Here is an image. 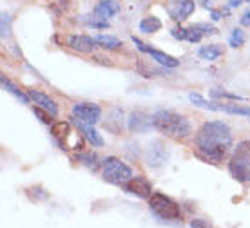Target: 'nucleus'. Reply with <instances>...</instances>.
Segmentation results:
<instances>
[{
  "mask_svg": "<svg viewBox=\"0 0 250 228\" xmlns=\"http://www.w3.org/2000/svg\"><path fill=\"white\" fill-rule=\"evenodd\" d=\"M232 130L223 122H205L196 132V148L210 161H223L232 148Z\"/></svg>",
  "mask_w": 250,
  "mask_h": 228,
  "instance_id": "obj_1",
  "label": "nucleus"
},
{
  "mask_svg": "<svg viewBox=\"0 0 250 228\" xmlns=\"http://www.w3.org/2000/svg\"><path fill=\"white\" fill-rule=\"evenodd\" d=\"M152 127L172 140H185L192 132L187 118L169 109H162L152 114Z\"/></svg>",
  "mask_w": 250,
  "mask_h": 228,
  "instance_id": "obj_2",
  "label": "nucleus"
},
{
  "mask_svg": "<svg viewBox=\"0 0 250 228\" xmlns=\"http://www.w3.org/2000/svg\"><path fill=\"white\" fill-rule=\"evenodd\" d=\"M230 176L239 183L250 181V142H239L230 161H229Z\"/></svg>",
  "mask_w": 250,
  "mask_h": 228,
  "instance_id": "obj_3",
  "label": "nucleus"
},
{
  "mask_svg": "<svg viewBox=\"0 0 250 228\" xmlns=\"http://www.w3.org/2000/svg\"><path fill=\"white\" fill-rule=\"evenodd\" d=\"M149 208L162 221H180L182 219L180 205L174 203L165 194H160V192H156V194H152L149 197Z\"/></svg>",
  "mask_w": 250,
  "mask_h": 228,
  "instance_id": "obj_4",
  "label": "nucleus"
},
{
  "mask_svg": "<svg viewBox=\"0 0 250 228\" xmlns=\"http://www.w3.org/2000/svg\"><path fill=\"white\" fill-rule=\"evenodd\" d=\"M102 176L107 183L124 185L125 181H129L132 178V168L129 165H125L118 158H107L102 165Z\"/></svg>",
  "mask_w": 250,
  "mask_h": 228,
  "instance_id": "obj_5",
  "label": "nucleus"
},
{
  "mask_svg": "<svg viewBox=\"0 0 250 228\" xmlns=\"http://www.w3.org/2000/svg\"><path fill=\"white\" fill-rule=\"evenodd\" d=\"M73 118L80 120L83 124H96L102 116V109L96 104H89V102H82V104H75L71 109Z\"/></svg>",
  "mask_w": 250,
  "mask_h": 228,
  "instance_id": "obj_6",
  "label": "nucleus"
},
{
  "mask_svg": "<svg viewBox=\"0 0 250 228\" xmlns=\"http://www.w3.org/2000/svg\"><path fill=\"white\" fill-rule=\"evenodd\" d=\"M132 42L136 43V47L142 53H147V55H150V58L152 60H156L160 65H163V67H169V69H174L180 65V60H176L174 56L167 55V53H163V51H158V49H152V47H149L147 43H144L140 38L132 37Z\"/></svg>",
  "mask_w": 250,
  "mask_h": 228,
  "instance_id": "obj_7",
  "label": "nucleus"
},
{
  "mask_svg": "<svg viewBox=\"0 0 250 228\" xmlns=\"http://www.w3.org/2000/svg\"><path fill=\"white\" fill-rule=\"evenodd\" d=\"M194 7H196L194 0H170L167 4V13L172 20L183 22L194 13Z\"/></svg>",
  "mask_w": 250,
  "mask_h": 228,
  "instance_id": "obj_8",
  "label": "nucleus"
},
{
  "mask_svg": "<svg viewBox=\"0 0 250 228\" xmlns=\"http://www.w3.org/2000/svg\"><path fill=\"white\" fill-rule=\"evenodd\" d=\"M124 188H125V192L134 194V196H138V197H144V199H149V197L152 196V187H150V183L145 178H140V176L131 178L129 181H125Z\"/></svg>",
  "mask_w": 250,
  "mask_h": 228,
  "instance_id": "obj_9",
  "label": "nucleus"
},
{
  "mask_svg": "<svg viewBox=\"0 0 250 228\" xmlns=\"http://www.w3.org/2000/svg\"><path fill=\"white\" fill-rule=\"evenodd\" d=\"M67 45L78 53H94V49L98 47V42L96 38L87 37V35H71L67 38Z\"/></svg>",
  "mask_w": 250,
  "mask_h": 228,
  "instance_id": "obj_10",
  "label": "nucleus"
},
{
  "mask_svg": "<svg viewBox=\"0 0 250 228\" xmlns=\"http://www.w3.org/2000/svg\"><path fill=\"white\" fill-rule=\"evenodd\" d=\"M73 122H75L76 129H78V132H82V136L87 140L93 147H102L104 145V138L100 136V132L94 129L91 124H83V122H80V120H76V118H73Z\"/></svg>",
  "mask_w": 250,
  "mask_h": 228,
  "instance_id": "obj_11",
  "label": "nucleus"
},
{
  "mask_svg": "<svg viewBox=\"0 0 250 228\" xmlns=\"http://www.w3.org/2000/svg\"><path fill=\"white\" fill-rule=\"evenodd\" d=\"M152 127V116H147L142 111H134L129 116V130L131 132H147Z\"/></svg>",
  "mask_w": 250,
  "mask_h": 228,
  "instance_id": "obj_12",
  "label": "nucleus"
},
{
  "mask_svg": "<svg viewBox=\"0 0 250 228\" xmlns=\"http://www.w3.org/2000/svg\"><path fill=\"white\" fill-rule=\"evenodd\" d=\"M120 11V4L116 0H100L96 6H94V17L100 20H107L114 17Z\"/></svg>",
  "mask_w": 250,
  "mask_h": 228,
  "instance_id": "obj_13",
  "label": "nucleus"
},
{
  "mask_svg": "<svg viewBox=\"0 0 250 228\" xmlns=\"http://www.w3.org/2000/svg\"><path fill=\"white\" fill-rule=\"evenodd\" d=\"M214 33H216V27H212V25L194 24L185 29V40L196 43V42H200L203 37H207V35H214Z\"/></svg>",
  "mask_w": 250,
  "mask_h": 228,
  "instance_id": "obj_14",
  "label": "nucleus"
},
{
  "mask_svg": "<svg viewBox=\"0 0 250 228\" xmlns=\"http://www.w3.org/2000/svg\"><path fill=\"white\" fill-rule=\"evenodd\" d=\"M167 161V150L160 142H154L147 148V163L150 166H160Z\"/></svg>",
  "mask_w": 250,
  "mask_h": 228,
  "instance_id": "obj_15",
  "label": "nucleus"
},
{
  "mask_svg": "<svg viewBox=\"0 0 250 228\" xmlns=\"http://www.w3.org/2000/svg\"><path fill=\"white\" fill-rule=\"evenodd\" d=\"M29 98L35 102L37 105H40V107H44V109H47V111L53 114V116H57L58 114V107H57V104L53 102V100L47 96V94H44V93H38V91H29Z\"/></svg>",
  "mask_w": 250,
  "mask_h": 228,
  "instance_id": "obj_16",
  "label": "nucleus"
},
{
  "mask_svg": "<svg viewBox=\"0 0 250 228\" xmlns=\"http://www.w3.org/2000/svg\"><path fill=\"white\" fill-rule=\"evenodd\" d=\"M198 55H200L203 60H207V62H214V60H218L219 56L223 55V47L218 45V43H212V45H203V47H200Z\"/></svg>",
  "mask_w": 250,
  "mask_h": 228,
  "instance_id": "obj_17",
  "label": "nucleus"
},
{
  "mask_svg": "<svg viewBox=\"0 0 250 228\" xmlns=\"http://www.w3.org/2000/svg\"><path fill=\"white\" fill-rule=\"evenodd\" d=\"M71 125L67 124V122H57V124H53L51 125V134L57 138L58 142L62 143H65V140H67L69 136H71Z\"/></svg>",
  "mask_w": 250,
  "mask_h": 228,
  "instance_id": "obj_18",
  "label": "nucleus"
},
{
  "mask_svg": "<svg viewBox=\"0 0 250 228\" xmlns=\"http://www.w3.org/2000/svg\"><path fill=\"white\" fill-rule=\"evenodd\" d=\"M0 82H2V87L6 89L7 93H11L13 96H15L17 100H20L22 104H29V100H31V98H29V94H24V93H22L19 87L15 85V83H11V80H9V78H6L4 74L0 76Z\"/></svg>",
  "mask_w": 250,
  "mask_h": 228,
  "instance_id": "obj_19",
  "label": "nucleus"
},
{
  "mask_svg": "<svg viewBox=\"0 0 250 228\" xmlns=\"http://www.w3.org/2000/svg\"><path fill=\"white\" fill-rule=\"evenodd\" d=\"M162 29V20L156 19V17H145L142 22H140V31L145 33V35H150V33H156Z\"/></svg>",
  "mask_w": 250,
  "mask_h": 228,
  "instance_id": "obj_20",
  "label": "nucleus"
},
{
  "mask_svg": "<svg viewBox=\"0 0 250 228\" xmlns=\"http://www.w3.org/2000/svg\"><path fill=\"white\" fill-rule=\"evenodd\" d=\"M218 111H223V112H229V114H238V116L250 118V107H245V105H236V104L218 105Z\"/></svg>",
  "mask_w": 250,
  "mask_h": 228,
  "instance_id": "obj_21",
  "label": "nucleus"
},
{
  "mask_svg": "<svg viewBox=\"0 0 250 228\" xmlns=\"http://www.w3.org/2000/svg\"><path fill=\"white\" fill-rule=\"evenodd\" d=\"M94 38H96L98 45L104 47V49H118V47H122V42H120L118 38L111 37V35H98V37Z\"/></svg>",
  "mask_w": 250,
  "mask_h": 228,
  "instance_id": "obj_22",
  "label": "nucleus"
},
{
  "mask_svg": "<svg viewBox=\"0 0 250 228\" xmlns=\"http://www.w3.org/2000/svg\"><path fill=\"white\" fill-rule=\"evenodd\" d=\"M188 100L192 102L194 105H198V107H201V109H207V111H218V105L216 104H208L201 94L198 93H190L188 94Z\"/></svg>",
  "mask_w": 250,
  "mask_h": 228,
  "instance_id": "obj_23",
  "label": "nucleus"
},
{
  "mask_svg": "<svg viewBox=\"0 0 250 228\" xmlns=\"http://www.w3.org/2000/svg\"><path fill=\"white\" fill-rule=\"evenodd\" d=\"M33 112H35V116H38V120H40L42 124H45V125L53 124V114H51L47 109H44V107L35 105V107H33Z\"/></svg>",
  "mask_w": 250,
  "mask_h": 228,
  "instance_id": "obj_24",
  "label": "nucleus"
},
{
  "mask_svg": "<svg viewBox=\"0 0 250 228\" xmlns=\"http://www.w3.org/2000/svg\"><path fill=\"white\" fill-rule=\"evenodd\" d=\"M245 40H247L245 33L241 31V29H234L230 38H229V43H230V47H241L245 43Z\"/></svg>",
  "mask_w": 250,
  "mask_h": 228,
  "instance_id": "obj_25",
  "label": "nucleus"
},
{
  "mask_svg": "<svg viewBox=\"0 0 250 228\" xmlns=\"http://www.w3.org/2000/svg\"><path fill=\"white\" fill-rule=\"evenodd\" d=\"M210 96H212V98L243 100V98H241V96H238V94H232V93H229V91H223V89H212V91H210Z\"/></svg>",
  "mask_w": 250,
  "mask_h": 228,
  "instance_id": "obj_26",
  "label": "nucleus"
},
{
  "mask_svg": "<svg viewBox=\"0 0 250 228\" xmlns=\"http://www.w3.org/2000/svg\"><path fill=\"white\" fill-rule=\"evenodd\" d=\"M9 31H11V17L2 13V38L9 37Z\"/></svg>",
  "mask_w": 250,
  "mask_h": 228,
  "instance_id": "obj_27",
  "label": "nucleus"
},
{
  "mask_svg": "<svg viewBox=\"0 0 250 228\" xmlns=\"http://www.w3.org/2000/svg\"><path fill=\"white\" fill-rule=\"evenodd\" d=\"M78 160H80L82 163H85L89 168H96V165H98V163H96V160H98L96 154H80L78 156Z\"/></svg>",
  "mask_w": 250,
  "mask_h": 228,
  "instance_id": "obj_28",
  "label": "nucleus"
},
{
  "mask_svg": "<svg viewBox=\"0 0 250 228\" xmlns=\"http://www.w3.org/2000/svg\"><path fill=\"white\" fill-rule=\"evenodd\" d=\"M241 25H245V27H250V9L243 13V17H241Z\"/></svg>",
  "mask_w": 250,
  "mask_h": 228,
  "instance_id": "obj_29",
  "label": "nucleus"
},
{
  "mask_svg": "<svg viewBox=\"0 0 250 228\" xmlns=\"http://www.w3.org/2000/svg\"><path fill=\"white\" fill-rule=\"evenodd\" d=\"M190 227H207L205 221H198V219H194V221H190Z\"/></svg>",
  "mask_w": 250,
  "mask_h": 228,
  "instance_id": "obj_30",
  "label": "nucleus"
},
{
  "mask_svg": "<svg viewBox=\"0 0 250 228\" xmlns=\"http://www.w3.org/2000/svg\"><path fill=\"white\" fill-rule=\"evenodd\" d=\"M239 4H243V0H229V6L230 7H238Z\"/></svg>",
  "mask_w": 250,
  "mask_h": 228,
  "instance_id": "obj_31",
  "label": "nucleus"
},
{
  "mask_svg": "<svg viewBox=\"0 0 250 228\" xmlns=\"http://www.w3.org/2000/svg\"><path fill=\"white\" fill-rule=\"evenodd\" d=\"M223 17V13H219V11H212V20H219Z\"/></svg>",
  "mask_w": 250,
  "mask_h": 228,
  "instance_id": "obj_32",
  "label": "nucleus"
},
{
  "mask_svg": "<svg viewBox=\"0 0 250 228\" xmlns=\"http://www.w3.org/2000/svg\"><path fill=\"white\" fill-rule=\"evenodd\" d=\"M249 2H250V0H249Z\"/></svg>",
  "mask_w": 250,
  "mask_h": 228,
  "instance_id": "obj_33",
  "label": "nucleus"
}]
</instances>
